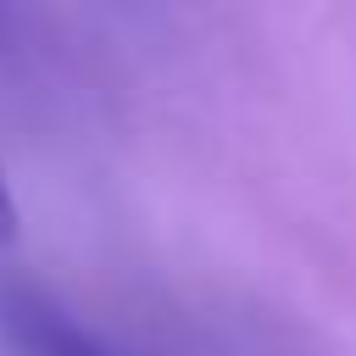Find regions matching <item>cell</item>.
Segmentation results:
<instances>
[{"label": "cell", "mask_w": 356, "mask_h": 356, "mask_svg": "<svg viewBox=\"0 0 356 356\" xmlns=\"http://www.w3.org/2000/svg\"><path fill=\"white\" fill-rule=\"evenodd\" d=\"M6 334L22 356H117L106 339H95L78 317H67L61 306L39 300V295H11L0 306Z\"/></svg>", "instance_id": "obj_1"}, {"label": "cell", "mask_w": 356, "mask_h": 356, "mask_svg": "<svg viewBox=\"0 0 356 356\" xmlns=\"http://www.w3.org/2000/svg\"><path fill=\"white\" fill-rule=\"evenodd\" d=\"M17 234V206H11V189H6V167H0V245Z\"/></svg>", "instance_id": "obj_2"}]
</instances>
